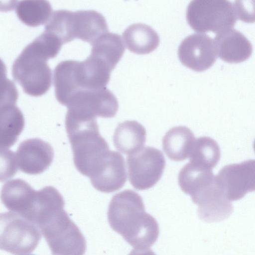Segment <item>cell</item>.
I'll return each instance as SVG.
<instances>
[{"instance_id":"4","label":"cell","mask_w":255,"mask_h":255,"mask_svg":"<svg viewBox=\"0 0 255 255\" xmlns=\"http://www.w3.org/2000/svg\"><path fill=\"white\" fill-rule=\"evenodd\" d=\"M186 19L196 32L217 34L232 28L237 17L234 4L229 1L195 0L187 6Z\"/></svg>"},{"instance_id":"5","label":"cell","mask_w":255,"mask_h":255,"mask_svg":"<svg viewBox=\"0 0 255 255\" xmlns=\"http://www.w3.org/2000/svg\"><path fill=\"white\" fill-rule=\"evenodd\" d=\"M0 249L13 255L32 252L41 238L36 225L13 212L0 214Z\"/></svg>"},{"instance_id":"12","label":"cell","mask_w":255,"mask_h":255,"mask_svg":"<svg viewBox=\"0 0 255 255\" xmlns=\"http://www.w3.org/2000/svg\"><path fill=\"white\" fill-rule=\"evenodd\" d=\"M15 154L17 167L21 171L36 175L43 172L50 165L54 151L48 142L34 138L22 141Z\"/></svg>"},{"instance_id":"20","label":"cell","mask_w":255,"mask_h":255,"mask_svg":"<svg viewBox=\"0 0 255 255\" xmlns=\"http://www.w3.org/2000/svg\"><path fill=\"white\" fill-rule=\"evenodd\" d=\"M23 115L15 104H0V147L7 148L16 141L24 127Z\"/></svg>"},{"instance_id":"14","label":"cell","mask_w":255,"mask_h":255,"mask_svg":"<svg viewBox=\"0 0 255 255\" xmlns=\"http://www.w3.org/2000/svg\"><path fill=\"white\" fill-rule=\"evenodd\" d=\"M214 41L217 55L226 62H242L252 54L251 43L236 29L231 28L217 33Z\"/></svg>"},{"instance_id":"21","label":"cell","mask_w":255,"mask_h":255,"mask_svg":"<svg viewBox=\"0 0 255 255\" xmlns=\"http://www.w3.org/2000/svg\"><path fill=\"white\" fill-rule=\"evenodd\" d=\"M91 54L104 61L113 70L123 56L125 48L119 34L107 32L92 43Z\"/></svg>"},{"instance_id":"7","label":"cell","mask_w":255,"mask_h":255,"mask_svg":"<svg viewBox=\"0 0 255 255\" xmlns=\"http://www.w3.org/2000/svg\"><path fill=\"white\" fill-rule=\"evenodd\" d=\"M127 161L129 180L138 190H147L154 186L160 179L165 166L162 152L150 146L130 154Z\"/></svg>"},{"instance_id":"10","label":"cell","mask_w":255,"mask_h":255,"mask_svg":"<svg viewBox=\"0 0 255 255\" xmlns=\"http://www.w3.org/2000/svg\"><path fill=\"white\" fill-rule=\"evenodd\" d=\"M216 177L229 200H240L248 192L255 191V160L226 165L220 170Z\"/></svg>"},{"instance_id":"30","label":"cell","mask_w":255,"mask_h":255,"mask_svg":"<svg viewBox=\"0 0 255 255\" xmlns=\"http://www.w3.org/2000/svg\"></svg>"},{"instance_id":"27","label":"cell","mask_w":255,"mask_h":255,"mask_svg":"<svg viewBox=\"0 0 255 255\" xmlns=\"http://www.w3.org/2000/svg\"><path fill=\"white\" fill-rule=\"evenodd\" d=\"M2 81L0 104H15L18 93L14 84L6 79H4Z\"/></svg>"},{"instance_id":"23","label":"cell","mask_w":255,"mask_h":255,"mask_svg":"<svg viewBox=\"0 0 255 255\" xmlns=\"http://www.w3.org/2000/svg\"><path fill=\"white\" fill-rule=\"evenodd\" d=\"M15 10L21 22L32 27L46 23L53 13L51 4L46 0L19 1Z\"/></svg>"},{"instance_id":"24","label":"cell","mask_w":255,"mask_h":255,"mask_svg":"<svg viewBox=\"0 0 255 255\" xmlns=\"http://www.w3.org/2000/svg\"><path fill=\"white\" fill-rule=\"evenodd\" d=\"M63 43L55 35L44 30L27 46L46 60L54 58Z\"/></svg>"},{"instance_id":"22","label":"cell","mask_w":255,"mask_h":255,"mask_svg":"<svg viewBox=\"0 0 255 255\" xmlns=\"http://www.w3.org/2000/svg\"><path fill=\"white\" fill-rule=\"evenodd\" d=\"M220 149L213 138L202 136L195 139L190 156L189 161L201 168L212 170L220 158Z\"/></svg>"},{"instance_id":"19","label":"cell","mask_w":255,"mask_h":255,"mask_svg":"<svg viewBox=\"0 0 255 255\" xmlns=\"http://www.w3.org/2000/svg\"><path fill=\"white\" fill-rule=\"evenodd\" d=\"M146 136V129L142 125L136 121H126L116 128L113 142L119 151L130 154L142 148Z\"/></svg>"},{"instance_id":"11","label":"cell","mask_w":255,"mask_h":255,"mask_svg":"<svg viewBox=\"0 0 255 255\" xmlns=\"http://www.w3.org/2000/svg\"><path fill=\"white\" fill-rule=\"evenodd\" d=\"M178 55L182 64L197 72L209 69L218 56L214 40L203 33L186 37L179 46Z\"/></svg>"},{"instance_id":"6","label":"cell","mask_w":255,"mask_h":255,"mask_svg":"<svg viewBox=\"0 0 255 255\" xmlns=\"http://www.w3.org/2000/svg\"><path fill=\"white\" fill-rule=\"evenodd\" d=\"M47 61L26 46L13 63V78L27 95L40 96L49 89L52 72Z\"/></svg>"},{"instance_id":"13","label":"cell","mask_w":255,"mask_h":255,"mask_svg":"<svg viewBox=\"0 0 255 255\" xmlns=\"http://www.w3.org/2000/svg\"><path fill=\"white\" fill-rule=\"evenodd\" d=\"M127 177L123 156L118 152L110 150L101 167L90 179L97 190L111 193L122 188Z\"/></svg>"},{"instance_id":"25","label":"cell","mask_w":255,"mask_h":255,"mask_svg":"<svg viewBox=\"0 0 255 255\" xmlns=\"http://www.w3.org/2000/svg\"><path fill=\"white\" fill-rule=\"evenodd\" d=\"M1 182L13 177L17 171L15 154L7 148H1Z\"/></svg>"},{"instance_id":"29","label":"cell","mask_w":255,"mask_h":255,"mask_svg":"<svg viewBox=\"0 0 255 255\" xmlns=\"http://www.w3.org/2000/svg\"><path fill=\"white\" fill-rule=\"evenodd\" d=\"M254 150L255 151V140L254 143Z\"/></svg>"},{"instance_id":"8","label":"cell","mask_w":255,"mask_h":255,"mask_svg":"<svg viewBox=\"0 0 255 255\" xmlns=\"http://www.w3.org/2000/svg\"><path fill=\"white\" fill-rule=\"evenodd\" d=\"M190 196L192 201L198 206L199 218L206 222L224 220L233 211L232 203L225 196L213 173L207 176Z\"/></svg>"},{"instance_id":"26","label":"cell","mask_w":255,"mask_h":255,"mask_svg":"<svg viewBox=\"0 0 255 255\" xmlns=\"http://www.w3.org/2000/svg\"><path fill=\"white\" fill-rule=\"evenodd\" d=\"M233 4L237 18L245 22H255V0H236Z\"/></svg>"},{"instance_id":"2","label":"cell","mask_w":255,"mask_h":255,"mask_svg":"<svg viewBox=\"0 0 255 255\" xmlns=\"http://www.w3.org/2000/svg\"><path fill=\"white\" fill-rule=\"evenodd\" d=\"M65 127L75 166L79 172L90 178L110 150L100 133L96 119L66 115Z\"/></svg>"},{"instance_id":"15","label":"cell","mask_w":255,"mask_h":255,"mask_svg":"<svg viewBox=\"0 0 255 255\" xmlns=\"http://www.w3.org/2000/svg\"><path fill=\"white\" fill-rule=\"evenodd\" d=\"M36 191L21 179H12L3 185L1 200L7 209L26 218L33 205Z\"/></svg>"},{"instance_id":"9","label":"cell","mask_w":255,"mask_h":255,"mask_svg":"<svg viewBox=\"0 0 255 255\" xmlns=\"http://www.w3.org/2000/svg\"><path fill=\"white\" fill-rule=\"evenodd\" d=\"M65 106L68 111L92 118H113L119 108L116 97L106 87L81 90L71 97Z\"/></svg>"},{"instance_id":"16","label":"cell","mask_w":255,"mask_h":255,"mask_svg":"<svg viewBox=\"0 0 255 255\" xmlns=\"http://www.w3.org/2000/svg\"><path fill=\"white\" fill-rule=\"evenodd\" d=\"M71 28L74 39H80L91 44L109 32L105 17L94 10L72 11Z\"/></svg>"},{"instance_id":"28","label":"cell","mask_w":255,"mask_h":255,"mask_svg":"<svg viewBox=\"0 0 255 255\" xmlns=\"http://www.w3.org/2000/svg\"><path fill=\"white\" fill-rule=\"evenodd\" d=\"M128 255H156L154 253L149 249H134L132 250Z\"/></svg>"},{"instance_id":"3","label":"cell","mask_w":255,"mask_h":255,"mask_svg":"<svg viewBox=\"0 0 255 255\" xmlns=\"http://www.w3.org/2000/svg\"><path fill=\"white\" fill-rule=\"evenodd\" d=\"M53 255H84L86 242L64 209L55 213L38 227Z\"/></svg>"},{"instance_id":"1","label":"cell","mask_w":255,"mask_h":255,"mask_svg":"<svg viewBox=\"0 0 255 255\" xmlns=\"http://www.w3.org/2000/svg\"><path fill=\"white\" fill-rule=\"evenodd\" d=\"M112 229L135 249H146L157 241L159 227L155 219L145 211L141 197L131 190L115 194L108 210Z\"/></svg>"},{"instance_id":"18","label":"cell","mask_w":255,"mask_h":255,"mask_svg":"<svg viewBox=\"0 0 255 255\" xmlns=\"http://www.w3.org/2000/svg\"><path fill=\"white\" fill-rule=\"evenodd\" d=\"M195 138L190 128L185 126L175 127L165 133L162 147L169 159L183 161L189 157Z\"/></svg>"},{"instance_id":"17","label":"cell","mask_w":255,"mask_h":255,"mask_svg":"<svg viewBox=\"0 0 255 255\" xmlns=\"http://www.w3.org/2000/svg\"><path fill=\"white\" fill-rule=\"evenodd\" d=\"M123 37L127 48L137 54L151 52L160 42L157 32L150 26L141 23L128 26L124 31Z\"/></svg>"}]
</instances>
